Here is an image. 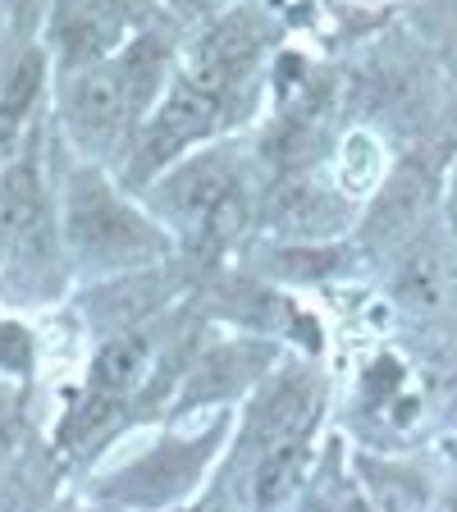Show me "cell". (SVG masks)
<instances>
[{"mask_svg":"<svg viewBox=\"0 0 457 512\" xmlns=\"http://www.w3.org/2000/svg\"><path fill=\"white\" fill-rule=\"evenodd\" d=\"M160 74H165V46L156 37H138L110 64L78 69L69 87V128L78 133V142L92 151L115 147L133 110L156 92Z\"/></svg>","mask_w":457,"mask_h":512,"instance_id":"6da1fadb","label":"cell"},{"mask_svg":"<svg viewBox=\"0 0 457 512\" xmlns=\"http://www.w3.org/2000/svg\"><path fill=\"white\" fill-rule=\"evenodd\" d=\"M69 243L96 266H133L151 261L165 238L133 206L119 202L101 174L83 170L69 179Z\"/></svg>","mask_w":457,"mask_h":512,"instance_id":"7a4b0ae2","label":"cell"},{"mask_svg":"<svg viewBox=\"0 0 457 512\" xmlns=\"http://www.w3.org/2000/svg\"><path fill=\"white\" fill-rule=\"evenodd\" d=\"M229 110H234V96H224V92H215V87L197 83V78L179 74V83L170 87V96L160 101L156 119H151L147 133H142V147H138V156H133V174H138V179L142 174H156L160 165H170L183 147L211 138L215 128L229 119Z\"/></svg>","mask_w":457,"mask_h":512,"instance_id":"3957f363","label":"cell"},{"mask_svg":"<svg viewBox=\"0 0 457 512\" xmlns=\"http://www.w3.org/2000/svg\"><path fill=\"white\" fill-rule=\"evenodd\" d=\"M165 206L179 220H188L192 229L224 238L243 220V179L224 156H202L183 165L179 179L165 188Z\"/></svg>","mask_w":457,"mask_h":512,"instance_id":"277c9868","label":"cell"},{"mask_svg":"<svg viewBox=\"0 0 457 512\" xmlns=\"http://www.w3.org/2000/svg\"><path fill=\"white\" fill-rule=\"evenodd\" d=\"M46 238H51V224H46L42 174H37V160L23 156L0 179V247L28 261H46L51 256Z\"/></svg>","mask_w":457,"mask_h":512,"instance_id":"5b68a950","label":"cell"},{"mask_svg":"<svg viewBox=\"0 0 457 512\" xmlns=\"http://www.w3.org/2000/svg\"><path fill=\"white\" fill-rule=\"evenodd\" d=\"M124 14L115 0H60L51 19V42L69 69H92L115 51Z\"/></svg>","mask_w":457,"mask_h":512,"instance_id":"8992f818","label":"cell"},{"mask_svg":"<svg viewBox=\"0 0 457 512\" xmlns=\"http://www.w3.org/2000/svg\"><path fill=\"white\" fill-rule=\"evenodd\" d=\"M147 362H151V343L142 339V334H119V339H110L106 348L96 352L83 412H78V421H69V430L78 435V430L101 426V421L110 416V407H115L119 398L147 375Z\"/></svg>","mask_w":457,"mask_h":512,"instance_id":"52a82bcc","label":"cell"},{"mask_svg":"<svg viewBox=\"0 0 457 512\" xmlns=\"http://www.w3.org/2000/svg\"><path fill=\"white\" fill-rule=\"evenodd\" d=\"M430 197H435V174L426 165H403V170L389 179V188L380 192V202H375V215H371V229L375 238H398L403 229H412L421 215H426Z\"/></svg>","mask_w":457,"mask_h":512,"instance_id":"ba28073f","label":"cell"},{"mask_svg":"<svg viewBox=\"0 0 457 512\" xmlns=\"http://www.w3.org/2000/svg\"><path fill=\"white\" fill-rule=\"evenodd\" d=\"M42 78H46L42 51H28L10 69V78H5V87H0V147H10V142L19 138V128L28 124V115L37 110Z\"/></svg>","mask_w":457,"mask_h":512,"instance_id":"9c48e42d","label":"cell"},{"mask_svg":"<svg viewBox=\"0 0 457 512\" xmlns=\"http://www.w3.org/2000/svg\"><path fill=\"white\" fill-rule=\"evenodd\" d=\"M398 302L412 311H435L439 298H444V266L430 247H416V252L403 256L398 266Z\"/></svg>","mask_w":457,"mask_h":512,"instance_id":"30bf717a","label":"cell"},{"mask_svg":"<svg viewBox=\"0 0 457 512\" xmlns=\"http://www.w3.org/2000/svg\"><path fill=\"white\" fill-rule=\"evenodd\" d=\"M298 467H302V444L298 439L266 448V453H261V467H256V503H261V508H275V503L293 490Z\"/></svg>","mask_w":457,"mask_h":512,"instance_id":"8fae6325","label":"cell"},{"mask_svg":"<svg viewBox=\"0 0 457 512\" xmlns=\"http://www.w3.org/2000/svg\"><path fill=\"white\" fill-rule=\"evenodd\" d=\"M371 485L380 494L384 512H426V485L412 471H384L371 467Z\"/></svg>","mask_w":457,"mask_h":512,"instance_id":"7c38bea8","label":"cell"},{"mask_svg":"<svg viewBox=\"0 0 457 512\" xmlns=\"http://www.w3.org/2000/svg\"><path fill=\"white\" fill-rule=\"evenodd\" d=\"M279 220H298V229H325V224H334V202H325V197H316L311 188H288L284 192V206H279Z\"/></svg>","mask_w":457,"mask_h":512,"instance_id":"4fadbf2b","label":"cell"},{"mask_svg":"<svg viewBox=\"0 0 457 512\" xmlns=\"http://www.w3.org/2000/svg\"><path fill=\"white\" fill-rule=\"evenodd\" d=\"M375 174H380V151H375V142L362 138V133H352L348 147H343V165H339L343 188H371Z\"/></svg>","mask_w":457,"mask_h":512,"instance_id":"5bb4252c","label":"cell"},{"mask_svg":"<svg viewBox=\"0 0 457 512\" xmlns=\"http://www.w3.org/2000/svg\"><path fill=\"white\" fill-rule=\"evenodd\" d=\"M14 444H19V412H14V403L0 398V462L14 453Z\"/></svg>","mask_w":457,"mask_h":512,"instance_id":"9a60e30c","label":"cell"},{"mask_svg":"<svg viewBox=\"0 0 457 512\" xmlns=\"http://www.w3.org/2000/svg\"><path fill=\"white\" fill-rule=\"evenodd\" d=\"M0 352H5L14 366L28 362V352H23V339H19V330H14V325H5V330H0Z\"/></svg>","mask_w":457,"mask_h":512,"instance_id":"2e32d148","label":"cell"},{"mask_svg":"<svg viewBox=\"0 0 457 512\" xmlns=\"http://www.w3.org/2000/svg\"><path fill=\"white\" fill-rule=\"evenodd\" d=\"M5 5H10V14L19 23H32L37 19V10H42V0H5Z\"/></svg>","mask_w":457,"mask_h":512,"instance_id":"e0dca14e","label":"cell"},{"mask_svg":"<svg viewBox=\"0 0 457 512\" xmlns=\"http://www.w3.org/2000/svg\"><path fill=\"white\" fill-rule=\"evenodd\" d=\"M444 512H457V494H453V499H448V508Z\"/></svg>","mask_w":457,"mask_h":512,"instance_id":"ac0fdd59","label":"cell"},{"mask_svg":"<svg viewBox=\"0 0 457 512\" xmlns=\"http://www.w3.org/2000/svg\"><path fill=\"white\" fill-rule=\"evenodd\" d=\"M453 220H457V197H453Z\"/></svg>","mask_w":457,"mask_h":512,"instance_id":"d6986e66","label":"cell"}]
</instances>
